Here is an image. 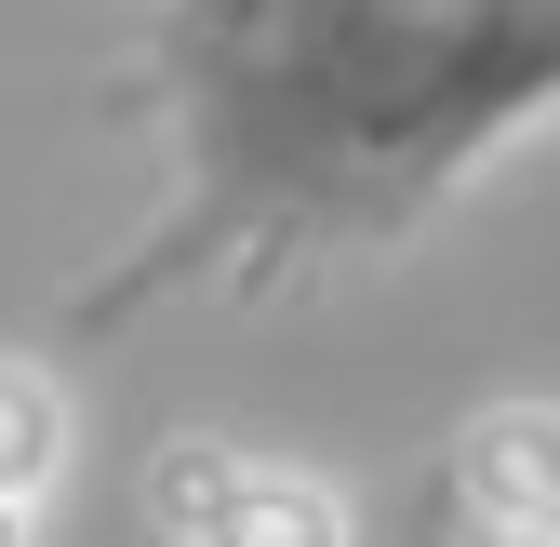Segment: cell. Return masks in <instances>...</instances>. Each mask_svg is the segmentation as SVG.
I'll return each instance as SVG.
<instances>
[{
    "label": "cell",
    "instance_id": "6da1fadb",
    "mask_svg": "<svg viewBox=\"0 0 560 547\" xmlns=\"http://www.w3.org/2000/svg\"><path fill=\"white\" fill-rule=\"evenodd\" d=\"M148 107L174 133V214L107 307L161 281L280 294L428 228L560 107V0H161Z\"/></svg>",
    "mask_w": 560,
    "mask_h": 547
},
{
    "label": "cell",
    "instance_id": "3957f363",
    "mask_svg": "<svg viewBox=\"0 0 560 547\" xmlns=\"http://www.w3.org/2000/svg\"><path fill=\"white\" fill-rule=\"evenodd\" d=\"M454 508L521 534L534 508H560V400H494L467 441H454Z\"/></svg>",
    "mask_w": 560,
    "mask_h": 547
},
{
    "label": "cell",
    "instance_id": "8992f818",
    "mask_svg": "<svg viewBox=\"0 0 560 547\" xmlns=\"http://www.w3.org/2000/svg\"><path fill=\"white\" fill-rule=\"evenodd\" d=\"M508 547H560V508H534V521H521V534H508Z\"/></svg>",
    "mask_w": 560,
    "mask_h": 547
},
{
    "label": "cell",
    "instance_id": "277c9868",
    "mask_svg": "<svg viewBox=\"0 0 560 547\" xmlns=\"http://www.w3.org/2000/svg\"><path fill=\"white\" fill-rule=\"evenodd\" d=\"M54 467H67V387H54L40 361L0 348V494L40 508V494H54Z\"/></svg>",
    "mask_w": 560,
    "mask_h": 547
},
{
    "label": "cell",
    "instance_id": "52a82bcc",
    "mask_svg": "<svg viewBox=\"0 0 560 547\" xmlns=\"http://www.w3.org/2000/svg\"><path fill=\"white\" fill-rule=\"evenodd\" d=\"M0 547H27V508H14V494H0Z\"/></svg>",
    "mask_w": 560,
    "mask_h": 547
},
{
    "label": "cell",
    "instance_id": "5b68a950",
    "mask_svg": "<svg viewBox=\"0 0 560 547\" xmlns=\"http://www.w3.org/2000/svg\"><path fill=\"white\" fill-rule=\"evenodd\" d=\"M400 547H454V481H441V494H428V521H413V534H400Z\"/></svg>",
    "mask_w": 560,
    "mask_h": 547
},
{
    "label": "cell",
    "instance_id": "7a4b0ae2",
    "mask_svg": "<svg viewBox=\"0 0 560 547\" xmlns=\"http://www.w3.org/2000/svg\"><path fill=\"white\" fill-rule=\"evenodd\" d=\"M148 508L174 547H347V508L307 467H267L241 441H174L148 467Z\"/></svg>",
    "mask_w": 560,
    "mask_h": 547
}]
</instances>
